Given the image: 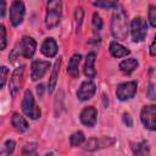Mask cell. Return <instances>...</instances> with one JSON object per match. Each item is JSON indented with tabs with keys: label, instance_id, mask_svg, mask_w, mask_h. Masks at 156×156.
<instances>
[{
	"label": "cell",
	"instance_id": "cell-1",
	"mask_svg": "<svg viewBox=\"0 0 156 156\" xmlns=\"http://www.w3.org/2000/svg\"><path fill=\"white\" fill-rule=\"evenodd\" d=\"M128 17L123 9H117L111 20V33L117 40H126L128 37Z\"/></svg>",
	"mask_w": 156,
	"mask_h": 156
},
{
	"label": "cell",
	"instance_id": "cell-2",
	"mask_svg": "<svg viewBox=\"0 0 156 156\" xmlns=\"http://www.w3.org/2000/svg\"><path fill=\"white\" fill-rule=\"evenodd\" d=\"M61 10H62L61 1L54 0V1H49L48 2L46 15H45V26H46L48 29H52L60 23Z\"/></svg>",
	"mask_w": 156,
	"mask_h": 156
},
{
	"label": "cell",
	"instance_id": "cell-3",
	"mask_svg": "<svg viewBox=\"0 0 156 156\" xmlns=\"http://www.w3.org/2000/svg\"><path fill=\"white\" fill-rule=\"evenodd\" d=\"M22 111L26 116H28L32 119H38L41 115V111L35 104L33 93L30 90H26L24 93V96L22 100Z\"/></svg>",
	"mask_w": 156,
	"mask_h": 156
},
{
	"label": "cell",
	"instance_id": "cell-4",
	"mask_svg": "<svg viewBox=\"0 0 156 156\" xmlns=\"http://www.w3.org/2000/svg\"><path fill=\"white\" fill-rule=\"evenodd\" d=\"M147 33V26L146 22L141 17H135L130 23V34L134 43L143 41Z\"/></svg>",
	"mask_w": 156,
	"mask_h": 156
},
{
	"label": "cell",
	"instance_id": "cell-5",
	"mask_svg": "<svg viewBox=\"0 0 156 156\" xmlns=\"http://www.w3.org/2000/svg\"><path fill=\"white\" fill-rule=\"evenodd\" d=\"M140 119H141L143 124L145 126V128H147L150 130H155L156 129V107H155V105L144 106L140 112Z\"/></svg>",
	"mask_w": 156,
	"mask_h": 156
},
{
	"label": "cell",
	"instance_id": "cell-6",
	"mask_svg": "<svg viewBox=\"0 0 156 156\" xmlns=\"http://www.w3.org/2000/svg\"><path fill=\"white\" fill-rule=\"evenodd\" d=\"M135 93H136V82H134V80L121 83L116 89L117 99L121 101L132 99L135 95Z\"/></svg>",
	"mask_w": 156,
	"mask_h": 156
},
{
	"label": "cell",
	"instance_id": "cell-7",
	"mask_svg": "<svg viewBox=\"0 0 156 156\" xmlns=\"http://www.w3.org/2000/svg\"><path fill=\"white\" fill-rule=\"evenodd\" d=\"M24 4L22 1H13L11 4L10 7V21L12 23V26L17 27L22 23L23 18H24Z\"/></svg>",
	"mask_w": 156,
	"mask_h": 156
},
{
	"label": "cell",
	"instance_id": "cell-8",
	"mask_svg": "<svg viewBox=\"0 0 156 156\" xmlns=\"http://www.w3.org/2000/svg\"><path fill=\"white\" fill-rule=\"evenodd\" d=\"M115 143L113 138H108V136H102V138H90L85 141L84 144V150L88 151H95L98 149H102L106 146H111Z\"/></svg>",
	"mask_w": 156,
	"mask_h": 156
},
{
	"label": "cell",
	"instance_id": "cell-9",
	"mask_svg": "<svg viewBox=\"0 0 156 156\" xmlns=\"http://www.w3.org/2000/svg\"><path fill=\"white\" fill-rule=\"evenodd\" d=\"M23 73H24V67L23 66H20L17 67L13 73H12V77L10 79V93L12 96H15L17 94V91L21 89L22 84H23Z\"/></svg>",
	"mask_w": 156,
	"mask_h": 156
},
{
	"label": "cell",
	"instance_id": "cell-10",
	"mask_svg": "<svg viewBox=\"0 0 156 156\" xmlns=\"http://www.w3.org/2000/svg\"><path fill=\"white\" fill-rule=\"evenodd\" d=\"M30 68H32V71H30L32 80H38V79L43 78L44 74L48 72V69L50 68V62L49 61L37 60V61H33Z\"/></svg>",
	"mask_w": 156,
	"mask_h": 156
},
{
	"label": "cell",
	"instance_id": "cell-11",
	"mask_svg": "<svg viewBox=\"0 0 156 156\" xmlns=\"http://www.w3.org/2000/svg\"><path fill=\"white\" fill-rule=\"evenodd\" d=\"M96 91V85L94 82L91 80H85L80 84L79 89L77 90V98L82 101H85V100H89L94 96Z\"/></svg>",
	"mask_w": 156,
	"mask_h": 156
},
{
	"label": "cell",
	"instance_id": "cell-12",
	"mask_svg": "<svg viewBox=\"0 0 156 156\" xmlns=\"http://www.w3.org/2000/svg\"><path fill=\"white\" fill-rule=\"evenodd\" d=\"M35 49H37V43L33 38H30V37L22 38V41L20 44V55H22L26 58H30V57H33Z\"/></svg>",
	"mask_w": 156,
	"mask_h": 156
},
{
	"label": "cell",
	"instance_id": "cell-13",
	"mask_svg": "<svg viewBox=\"0 0 156 156\" xmlns=\"http://www.w3.org/2000/svg\"><path fill=\"white\" fill-rule=\"evenodd\" d=\"M96 117H98V110L93 106L85 107L79 115L80 122L87 127H94V124L96 123Z\"/></svg>",
	"mask_w": 156,
	"mask_h": 156
},
{
	"label": "cell",
	"instance_id": "cell-14",
	"mask_svg": "<svg viewBox=\"0 0 156 156\" xmlns=\"http://www.w3.org/2000/svg\"><path fill=\"white\" fill-rule=\"evenodd\" d=\"M40 51L44 56L46 57H54L57 54V44L52 38H46L41 46H40Z\"/></svg>",
	"mask_w": 156,
	"mask_h": 156
},
{
	"label": "cell",
	"instance_id": "cell-15",
	"mask_svg": "<svg viewBox=\"0 0 156 156\" xmlns=\"http://www.w3.org/2000/svg\"><path fill=\"white\" fill-rule=\"evenodd\" d=\"M11 123H12V127L16 132L18 133H23L28 129V122L26 121L24 117H22L20 113L15 112L12 115V118H11Z\"/></svg>",
	"mask_w": 156,
	"mask_h": 156
},
{
	"label": "cell",
	"instance_id": "cell-16",
	"mask_svg": "<svg viewBox=\"0 0 156 156\" xmlns=\"http://www.w3.org/2000/svg\"><path fill=\"white\" fill-rule=\"evenodd\" d=\"M95 52H89L85 57V63H84V74L88 78H94L96 72L94 68V63H95Z\"/></svg>",
	"mask_w": 156,
	"mask_h": 156
},
{
	"label": "cell",
	"instance_id": "cell-17",
	"mask_svg": "<svg viewBox=\"0 0 156 156\" xmlns=\"http://www.w3.org/2000/svg\"><path fill=\"white\" fill-rule=\"evenodd\" d=\"M80 58H82V55L80 54H74L69 61H68V66H67V72L69 76H72L73 78H77L78 74H79V62H80Z\"/></svg>",
	"mask_w": 156,
	"mask_h": 156
},
{
	"label": "cell",
	"instance_id": "cell-18",
	"mask_svg": "<svg viewBox=\"0 0 156 156\" xmlns=\"http://www.w3.org/2000/svg\"><path fill=\"white\" fill-rule=\"evenodd\" d=\"M129 50L127 48H124L123 45H121L117 41H111L110 43V54L113 56V57H124L127 55H129Z\"/></svg>",
	"mask_w": 156,
	"mask_h": 156
},
{
	"label": "cell",
	"instance_id": "cell-19",
	"mask_svg": "<svg viewBox=\"0 0 156 156\" xmlns=\"http://www.w3.org/2000/svg\"><path fill=\"white\" fill-rule=\"evenodd\" d=\"M60 66H61V58L58 57L54 65V68H52V72H51V76H50V79H49V93H52L56 88V83H57V78H58V72H60Z\"/></svg>",
	"mask_w": 156,
	"mask_h": 156
},
{
	"label": "cell",
	"instance_id": "cell-20",
	"mask_svg": "<svg viewBox=\"0 0 156 156\" xmlns=\"http://www.w3.org/2000/svg\"><path fill=\"white\" fill-rule=\"evenodd\" d=\"M138 67V61L135 58H126L119 63V69L127 74H130Z\"/></svg>",
	"mask_w": 156,
	"mask_h": 156
},
{
	"label": "cell",
	"instance_id": "cell-21",
	"mask_svg": "<svg viewBox=\"0 0 156 156\" xmlns=\"http://www.w3.org/2000/svg\"><path fill=\"white\" fill-rule=\"evenodd\" d=\"M132 149H133L134 156H146L149 154V151H150L149 144L145 140L140 141V143H136V144H133Z\"/></svg>",
	"mask_w": 156,
	"mask_h": 156
},
{
	"label": "cell",
	"instance_id": "cell-22",
	"mask_svg": "<svg viewBox=\"0 0 156 156\" xmlns=\"http://www.w3.org/2000/svg\"><path fill=\"white\" fill-rule=\"evenodd\" d=\"M84 141H85V136L82 132H74L69 138V143H71L72 146H79Z\"/></svg>",
	"mask_w": 156,
	"mask_h": 156
},
{
	"label": "cell",
	"instance_id": "cell-23",
	"mask_svg": "<svg viewBox=\"0 0 156 156\" xmlns=\"http://www.w3.org/2000/svg\"><path fill=\"white\" fill-rule=\"evenodd\" d=\"M22 152L24 156H38L37 152V144L35 143H28L23 146Z\"/></svg>",
	"mask_w": 156,
	"mask_h": 156
},
{
	"label": "cell",
	"instance_id": "cell-24",
	"mask_svg": "<svg viewBox=\"0 0 156 156\" xmlns=\"http://www.w3.org/2000/svg\"><path fill=\"white\" fill-rule=\"evenodd\" d=\"M83 16H84V11L82 7H77L76 12H74V24H76V29L77 32L80 29L82 26V21H83Z\"/></svg>",
	"mask_w": 156,
	"mask_h": 156
},
{
	"label": "cell",
	"instance_id": "cell-25",
	"mask_svg": "<svg viewBox=\"0 0 156 156\" xmlns=\"http://www.w3.org/2000/svg\"><path fill=\"white\" fill-rule=\"evenodd\" d=\"M96 7H101V9H112V7H117L118 2L117 1H95L93 4Z\"/></svg>",
	"mask_w": 156,
	"mask_h": 156
},
{
	"label": "cell",
	"instance_id": "cell-26",
	"mask_svg": "<svg viewBox=\"0 0 156 156\" xmlns=\"http://www.w3.org/2000/svg\"><path fill=\"white\" fill-rule=\"evenodd\" d=\"M91 22H93V28H94L95 32H100L102 29V20L96 12L93 15V21Z\"/></svg>",
	"mask_w": 156,
	"mask_h": 156
},
{
	"label": "cell",
	"instance_id": "cell-27",
	"mask_svg": "<svg viewBox=\"0 0 156 156\" xmlns=\"http://www.w3.org/2000/svg\"><path fill=\"white\" fill-rule=\"evenodd\" d=\"M7 40H6V29L4 24H0V50H4L6 48Z\"/></svg>",
	"mask_w": 156,
	"mask_h": 156
},
{
	"label": "cell",
	"instance_id": "cell-28",
	"mask_svg": "<svg viewBox=\"0 0 156 156\" xmlns=\"http://www.w3.org/2000/svg\"><path fill=\"white\" fill-rule=\"evenodd\" d=\"M7 74H9V68L6 66H1L0 67V89L6 84Z\"/></svg>",
	"mask_w": 156,
	"mask_h": 156
},
{
	"label": "cell",
	"instance_id": "cell-29",
	"mask_svg": "<svg viewBox=\"0 0 156 156\" xmlns=\"http://www.w3.org/2000/svg\"><path fill=\"white\" fill-rule=\"evenodd\" d=\"M149 21L151 27H156V7L154 5H150L149 7Z\"/></svg>",
	"mask_w": 156,
	"mask_h": 156
},
{
	"label": "cell",
	"instance_id": "cell-30",
	"mask_svg": "<svg viewBox=\"0 0 156 156\" xmlns=\"http://www.w3.org/2000/svg\"><path fill=\"white\" fill-rule=\"evenodd\" d=\"M15 141L13 140H6V143H5V151H6V154L7 155H11L12 152H13V150H15Z\"/></svg>",
	"mask_w": 156,
	"mask_h": 156
},
{
	"label": "cell",
	"instance_id": "cell-31",
	"mask_svg": "<svg viewBox=\"0 0 156 156\" xmlns=\"http://www.w3.org/2000/svg\"><path fill=\"white\" fill-rule=\"evenodd\" d=\"M122 121H123V123L127 126V127H133V121H132V117H130V115L129 113H127V112H124L123 113V117H122Z\"/></svg>",
	"mask_w": 156,
	"mask_h": 156
},
{
	"label": "cell",
	"instance_id": "cell-32",
	"mask_svg": "<svg viewBox=\"0 0 156 156\" xmlns=\"http://www.w3.org/2000/svg\"><path fill=\"white\" fill-rule=\"evenodd\" d=\"M146 96L151 100L155 99V85L154 84H150L149 88H147V91H146Z\"/></svg>",
	"mask_w": 156,
	"mask_h": 156
},
{
	"label": "cell",
	"instance_id": "cell-33",
	"mask_svg": "<svg viewBox=\"0 0 156 156\" xmlns=\"http://www.w3.org/2000/svg\"><path fill=\"white\" fill-rule=\"evenodd\" d=\"M5 11H6V2L0 0V17H4Z\"/></svg>",
	"mask_w": 156,
	"mask_h": 156
},
{
	"label": "cell",
	"instance_id": "cell-34",
	"mask_svg": "<svg viewBox=\"0 0 156 156\" xmlns=\"http://www.w3.org/2000/svg\"><path fill=\"white\" fill-rule=\"evenodd\" d=\"M155 44H156V38H154L151 45H150V55L151 56H155L156 55V48H155Z\"/></svg>",
	"mask_w": 156,
	"mask_h": 156
},
{
	"label": "cell",
	"instance_id": "cell-35",
	"mask_svg": "<svg viewBox=\"0 0 156 156\" xmlns=\"http://www.w3.org/2000/svg\"><path fill=\"white\" fill-rule=\"evenodd\" d=\"M43 88H44V85H43V84H39V85L37 87V91H38V94H39V95H41V94H43Z\"/></svg>",
	"mask_w": 156,
	"mask_h": 156
},
{
	"label": "cell",
	"instance_id": "cell-36",
	"mask_svg": "<svg viewBox=\"0 0 156 156\" xmlns=\"http://www.w3.org/2000/svg\"><path fill=\"white\" fill-rule=\"evenodd\" d=\"M45 156H55V155H54V154H52V152H48V154H46V155H45Z\"/></svg>",
	"mask_w": 156,
	"mask_h": 156
}]
</instances>
